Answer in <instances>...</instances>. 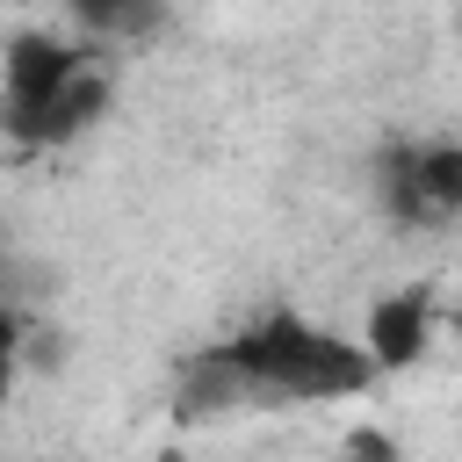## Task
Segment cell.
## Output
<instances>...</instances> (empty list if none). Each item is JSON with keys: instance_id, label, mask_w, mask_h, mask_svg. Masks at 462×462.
Instances as JSON below:
<instances>
[{"instance_id": "6da1fadb", "label": "cell", "mask_w": 462, "mask_h": 462, "mask_svg": "<svg viewBox=\"0 0 462 462\" xmlns=\"http://www.w3.org/2000/svg\"><path fill=\"white\" fill-rule=\"evenodd\" d=\"M375 383L361 339L303 318V310H267L245 332L202 346L180 361V411H260V404H339Z\"/></svg>"}, {"instance_id": "7a4b0ae2", "label": "cell", "mask_w": 462, "mask_h": 462, "mask_svg": "<svg viewBox=\"0 0 462 462\" xmlns=\"http://www.w3.org/2000/svg\"><path fill=\"white\" fill-rule=\"evenodd\" d=\"M375 202L390 224L440 231L462 217V144L455 137H397L375 152Z\"/></svg>"}, {"instance_id": "3957f363", "label": "cell", "mask_w": 462, "mask_h": 462, "mask_svg": "<svg viewBox=\"0 0 462 462\" xmlns=\"http://www.w3.org/2000/svg\"><path fill=\"white\" fill-rule=\"evenodd\" d=\"M87 58H101L94 43H79V36H58V29H14L7 43H0V130L7 123H22V116H36Z\"/></svg>"}, {"instance_id": "277c9868", "label": "cell", "mask_w": 462, "mask_h": 462, "mask_svg": "<svg viewBox=\"0 0 462 462\" xmlns=\"http://www.w3.org/2000/svg\"><path fill=\"white\" fill-rule=\"evenodd\" d=\"M108 101H116V72H108V58H87L36 116H22V123H7L0 137L7 144H22V152H65V144H79L101 116H108Z\"/></svg>"}, {"instance_id": "5b68a950", "label": "cell", "mask_w": 462, "mask_h": 462, "mask_svg": "<svg viewBox=\"0 0 462 462\" xmlns=\"http://www.w3.org/2000/svg\"><path fill=\"white\" fill-rule=\"evenodd\" d=\"M433 325H440V296L433 282H411V289H390L368 303V325H361V354L375 375H397V368H419L433 354Z\"/></svg>"}, {"instance_id": "8992f818", "label": "cell", "mask_w": 462, "mask_h": 462, "mask_svg": "<svg viewBox=\"0 0 462 462\" xmlns=\"http://www.w3.org/2000/svg\"><path fill=\"white\" fill-rule=\"evenodd\" d=\"M173 14V0H65V22L79 43L94 51H123V43H144L159 22Z\"/></svg>"}, {"instance_id": "52a82bcc", "label": "cell", "mask_w": 462, "mask_h": 462, "mask_svg": "<svg viewBox=\"0 0 462 462\" xmlns=\"http://www.w3.org/2000/svg\"><path fill=\"white\" fill-rule=\"evenodd\" d=\"M22 339H29V332H22V318L0 303V404L14 397V375H22Z\"/></svg>"}, {"instance_id": "ba28073f", "label": "cell", "mask_w": 462, "mask_h": 462, "mask_svg": "<svg viewBox=\"0 0 462 462\" xmlns=\"http://www.w3.org/2000/svg\"><path fill=\"white\" fill-rule=\"evenodd\" d=\"M339 462H404V455H397V440H383V433H346Z\"/></svg>"}]
</instances>
